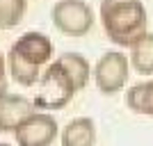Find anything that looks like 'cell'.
<instances>
[{
	"label": "cell",
	"instance_id": "1",
	"mask_svg": "<svg viewBox=\"0 0 153 146\" xmlns=\"http://www.w3.org/2000/svg\"><path fill=\"white\" fill-rule=\"evenodd\" d=\"M98 19L108 39L121 48H130L149 32V16L142 0H101Z\"/></svg>",
	"mask_w": 153,
	"mask_h": 146
},
{
	"label": "cell",
	"instance_id": "2",
	"mask_svg": "<svg viewBox=\"0 0 153 146\" xmlns=\"http://www.w3.org/2000/svg\"><path fill=\"white\" fill-rule=\"evenodd\" d=\"M76 87L64 73V69L57 62L46 66L39 80V91L34 96V110L37 112H53V110H64L73 101Z\"/></svg>",
	"mask_w": 153,
	"mask_h": 146
},
{
	"label": "cell",
	"instance_id": "3",
	"mask_svg": "<svg viewBox=\"0 0 153 146\" xmlns=\"http://www.w3.org/2000/svg\"><path fill=\"white\" fill-rule=\"evenodd\" d=\"M53 25L66 37H82L94 25V9L87 0H57L51 9Z\"/></svg>",
	"mask_w": 153,
	"mask_h": 146
},
{
	"label": "cell",
	"instance_id": "4",
	"mask_svg": "<svg viewBox=\"0 0 153 146\" xmlns=\"http://www.w3.org/2000/svg\"><path fill=\"white\" fill-rule=\"evenodd\" d=\"M128 73H130V59L121 50L103 53L94 64V82L98 91L105 96L119 94L128 82Z\"/></svg>",
	"mask_w": 153,
	"mask_h": 146
},
{
	"label": "cell",
	"instance_id": "5",
	"mask_svg": "<svg viewBox=\"0 0 153 146\" xmlns=\"http://www.w3.org/2000/svg\"><path fill=\"white\" fill-rule=\"evenodd\" d=\"M59 135V123L51 112H32L16 130V146H51Z\"/></svg>",
	"mask_w": 153,
	"mask_h": 146
},
{
	"label": "cell",
	"instance_id": "6",
	"mask_svg": "<svg viewBox=\"0 0 153 146\" xmlns=\"http://www.w3.org/2000/svg\"><path fill=\"white\" fill-rule=\"evenodd\" d=\"M9 50H14L23 62H27L34 69H44V66L53 64L55 48H53V41L48 34H44V32H25L9 46Z\"/></svg>",
	"mask_w": 153,
	"mask_h": 146
},
{
	"label": "cell",
	"instance_id": "7",
	"mask_svg": "<svg viewBox=\"0 0 153 146\" xmlns=\"http://www.w3.org/2000/svg\"><path fill=\"white\" fill-rule=\"evenodd\" d=\"M37 112L34 103L21 94H5L0 96V133H12L32 114Z\"/></svg>",
	"mask_w": 153,
	"mask_h": 146
},
{
	"label": "cell",
	"instance_id": "8",
	"mask_svg": "<svg viewBox=\"0 0 153 146\" xmlns=\"http://www.w3.org/2000/svg\"><path fill=\"white\" fill-rule=\"evenodd\" d=\"M62 146H94L96 144V123L89 116H76L64 126L59 135Z\"/></svg>",
	"mask_w": 153,
	"mask_h": 146
},
{
	"label": "cell",
	"instance_id": "9",
	"mask_svg": "<svg viewBox=\"0 0 153 146\" xmlns=\"http://www.w3.org/2000/svg\"><path fill=\"white\" fill-rule=\"evenodd\" d=\"M55 62L64 69V73L69 76V80L73 82V87H76V91L85 89L87 82H89V76H94V69L89 66V62H87L80 53H64Z\"/></svg>",
	"mask_w": 153,
	"mask_h": 146
},
{
	"label": "cell",
	"instance_id": "10",
	"mask_svg": "<svg viewBox=\"0 0 153 146\" xmlns=\"http://www.w3.org/2000/svg\"><path fill=\"white\" fill-rule=\"evenodd\" d=\"M128 59L140 76H153V32H146L130 46Z\"/></svg>",
	"mask_w": 153,
	"mask_h": 146
},
{
	"label": "cell",
	"instance_id": "11",
	"mask_svg": "<svg viewBox=\"0 0 153 146\" xmlns=\"http://www.w3.org/2000/svg\"><path fill=\"white\" fill-rule=\"evenodd\" d=\"M126 105L135 114L153 116V80L133 84L126 91Z\"/></svg>",
	"mask_w": 153,
	"mask_h": 146
},
{
	"label": "cell",
	"instance_id": "12",
	"mask_svg": "<svg viewBox=\"0 0 153 146\" xmlns=\"http://www.w3.org/2000/svg\"><path fill=\"white\" fill-rule=\"evenodd\" d=\"M7 71H9L12 80L19 82L21 87H34V84L41 80V73H44L41 69H34V66H30L27 62H23L14 50L7 53Z\"/></svg>",
	"mask_w": 153,
	"mask_h": 146
},
{
	"label": "cell",
	"instance_id": "13",
	"mask_svg": "<svg viewBox=\"0 0 153 146\" xmlns=\"http://www.w3.org/2000/svg\"><path fill=\"white\" fill-rule=\"evenodd\" d=\"M27 0H0V30L16 27L23 21Z\"/></svg>",
	"mask_w": 153,
	"mask_h": 146
},
{
	"label": "cell",
	"instance_id": "14",
	"mask_svg": "<svg viewBox=\"0 0 153 146\" xmlns=\"http://www.w3.org/2000/svg\"><path fill=\"white\" fill-rule=\"evenodd\" d=\"M7 94V59L0 53V96Z\"/></svg>",
	"mask_w": 153,
	"mask_h": 146
}]
</instances>
